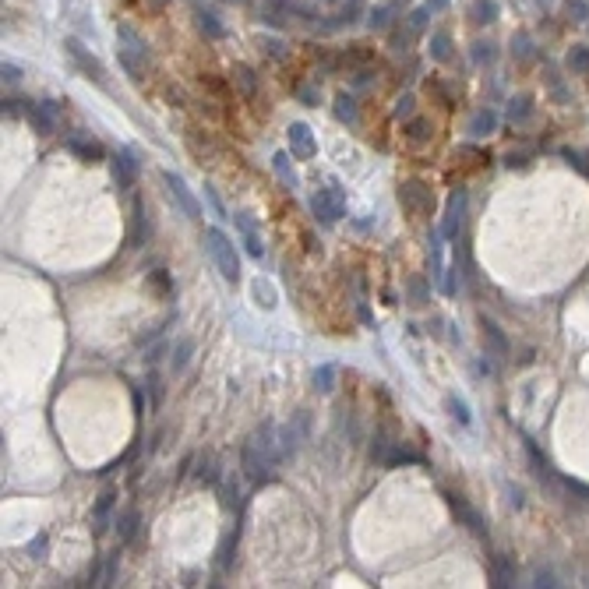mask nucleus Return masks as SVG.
<instances>
[{
  "label": "nucleus",
  "mask_w": 589,
  "mask_h": 589,
  "mask_svg": "<svg viewBox=\"0 0 589 589\" xmlns=\"http://www.w3.org/2000/svg\"><path fill=\"white\" fill-rule=\"evenodd\" d=\"M233 81L240 85V92H244V95H254V71H251V68H244V64H240V68H233Z\"/></svg>",
  "instance_id": "30"
},
{
  "label": "nucleus",
  "mask_w": 589,
  "mask_h": 589,
  "mask_svg": "<svg viewBox=\"0 0 589 589\" xmlns=\"http://www.w3.org/2000/svg\"><path fill=\"white\" fill-rule=\"evenodd\" d=\"M272 170H276V177L293 191V187H300V177H297V170H293V163H290V155L286 152H279L276 159H272Z\"/></svg>",
  "instance_id": "16"
},
{
  "label": "nucleus",
  "mask_w": 589,
  "mask_h": 589,
  "mask_svg": "<svg viewBox=\"0 0 589 589\" xmlns=\"http://www.w3.org/2000/svg\"><path fill=\"white\" fill-rule=\"evenodd\" d=\"M522 448H526V459H529V466H533V476H537L540 480V484H554V469H551V459L537 448V441H533V438H526L522 441Z\"/></svg>",
  "instance_id": "11"
},
{
  "label": "nucleus",
  "mask_w": 589,
  "mask_h": 589,
  "mask_svg": "<svg viewBox=\"0 0 589 589\" xmlns=\"http://www.w3.org/2000/svg\"><path fill=\"white\" fill-rule=\"evenodd\" d=\"M445 406H448L452 420H459L462 427H469V420H473V416H469V406H466V402H462L459 395H448V399H445Z\"/></svg>",
  "instance_id": "28"
},
{
  "label": "nucleus",
  "mask_w": 589,
  "mask_h": 589,
  "mask_svg": "<svg viewBox=\"0 0 589 589\" xmlns=\"http://www.w3.org/2000/svg\"><path fill=\"white\" fill-rule=\"evenodd\" d=\"M487 579H491V586H498V589L515 586V565H512L505 554H494L491 565H487Z\"/></svg>",
  "instance_id": "13"
},
{
  "label": "nucleus",
  "mask_w": 589,
  "mask_h": 589,
  "mask_svg": "<svg viewBox=\"0 0 589 589\" xmlns=\"http://www.w3.org/2000/svg\"><path fill=\"white\" fill-rule=\"evenodd\" d=\"M406 138H409L413 145L431 141V138H434V124L427 120V117H416V120H409V124H406Z\"/></svg>",
  "instance_id": "17"
},
{
  "label": "nucleus",
  "mask_w": 589,
  "mask_h": 589,
  "mask_svg": "<svg viewBox=\"0 0 589 589\" xmlns=\"http://www.w3.org/2000/svg\"><path fill=\"white\" fill-rule=\"evenodd\" d=\"M409 110H413V99H409V95H406V99H399L395 113H399V117H409Z\"/></svg>",
  "instance_id": "38"
},
{
  "label": "nucleus",
  "mask_w": 589,
  "mask_h": 589,
  "mask_svg": "<svg viewBox=\"0 0 589 589\" xmlns=\"http://www.w3.org/2000/svg\"><path fill=\"white\" fill-rule=\"evenodd\" d=\"M117 529H120V544H131V540H134V533H138V512H134V508L120 512Z\"/></svg>",
  "instance_id": "20"
},
{
  "label": "nucleus",
  "mask_w": 589,
  "mask_h": 589,
  "mask_svg": "<svg viewBox=\"0 0 589 589\" xmlns=\"http://www.w3.org/2000/svg\"><path fill=\"white\" fill-rule=\"evenodd\" d=\"M572 64H575L579 71H586V68H589V53H575V61H572Z\"/></svg>",
  "instance_id": "42"
},
{
  "label": "nucleus",
  "mask_w": 589,
  "mask_h": 589,
  "mask_svg": "<svg viewBox=\"0 0 589 589\" xmlns=\"http://www.w3.org/2000/svg\"><path fill=\"white\" fill-rule=\"evenodd\" d=\"M300 99H304L307 106H317V92H314V88H300Z\"/></svg>",
  "instance_id": "40"
},
{
  "label": "nucleus",
  "mask_w": 589,
  "mask_h": 589,
  "mask_svg": "<svg viewBox=\"0 0 589 589\" xmlns=\"http://www.w3.org/2000/svg\"><path fill=\"white\" fill-rule=\"evenodd\" d=\"M198 480H201V484H208V487H216L219 484V469H216V459H212V455H201L198 459Z\"/></svg>",
  "instance_id": "25"
},
{
  "label": "nucleus",
  "mask_w": 589,
  "mask_h": 589,
  "mask_svg": "<svg viewBox=\"0 0 589 589\" xmlns=\"http://www.w3.org/2000/svg\"><path fill=\"white\" fill-rule=\"evenodd\" d=\"M582 173H586V177H589V163H586V170H582Z\"/></svg>",
  "instance_id": "43"
},
{
  "label": "nucleus",
  "mask_w": 589,
  "mask_h": 589,
  "mask_svg": "<svg viewBox=\"0 0 589 589\" xmlns=\"http://www.w3.org/2000/svg\"><path fill=\"white\" fill-rule=\"evenodd\" d=\"M336 117H339L343 124H356V117H360V113H356V102H353L346 92L336 99Z\"/></svg>",
  "instance_id": "26"
},
{
  "label": "nucleus",
  "mask_w": 589,
  "mask_h": 589,
  "mask_svg": "<svg viewBox=\"0 0 589 589\" xmlns=\"http://www.w3.org/2000/svg\"><path fill=\"white\" fill-rule=\"evenodd\" d=\"M148 392H152V409H159V402H163V385H159L155 370H148Z\"/></svg>",
  "instance_id": "32"
},
{
  "label": "nucleus",
  "mask_w": 589,
  "mask_h": 589,
  "mask_svg": "<svg viewBox=\"0 0 589 589\" xmlns=\"http://www.w3.org/2000/svg\"><path fill=\"white\" fill-rule=\"evenodd\" d=\"M32 127L39 134H53L57 131V110H53V106H36L32 110Z\"/></svg>",
  "instance_id": "15"
},
{
  "label": "nucleus",
  "mask_w": 589,
  "mask_h": 589,
  "mask_svg": "<svg viewBox=\"0 0 589 589\" xmlns=\"http://www.w3.org/2000/svg\"><path fill=\"white\" fill-rule=\"evenodd\" d=\"M42 547H46V537H39V540H32V544H29V551H32V558H42V554H39Z\"/></svg>",
  "instance_id": "41"
},
{
  "label": "nucleus",
  "mask_w": 589,
  "mask_h": 589,
  "mask_svg": "<svg viewBox=\"0 0 589 589\" xmlns=\"http://www.w3.org/2000/svg\"><path fill=\"white\" fill-rule=\"evenodd\" d=\"M148 233H152V223H145V208H141V205H134V230H131V240H134V244H141Z\"/></svg>",
  "instance_id": "29"
},
{
  "label": "nucleus",
  "mask_w": 589,
  "mask_h": 589,
  "mask_svg": "<svg viewBox=\"0 0 589 589\" xmlns=\"http://www.w3.org/2000/svg\"><path fill=\"white\" fill-rule=\"evenodd\" d=\"M205 198H208V205H212V212H216L219 219H233V216H226V208H223V201H219V194L212 191V187H205Z\"/></svg>",
  "instance_id": "33"
},
{
  "label": "nucleus",
  "mask_w": 589,
  "mask_h": 589,
  "mask_svg": "<svg viewBox=\"0 0 589 589\" xmlns=\"http://www.w3.org/2000/svg\"><path fill=\"white\" fill-rule=\"evenodd\" d=\"M314 388L325 392V395L336 388V367H332V363H321V367L314 370Z\"/></svg>",
  "instance_id": "23"
},
{
  "label": "nucleus",
  "mask_w": 589,
  "mask_h": 589,
  "mask_svg": "<svg viewBox=\"0 0 589 589\" xmlns=\"http://www.w3.org/2000/svg\"><path fill=\"white\" fill-rule=\"evenodd\" d=\"M445 505L452 508V515L459 519V526H466L469 533H473V537H480V540H484L487 537V522H484V515H480L462 494H455V491H445Z\"/></svg>",
  "instance_id": "5"
},
{
  "label": "nucleus",
  "mask_w": 589,
  "mask_h": 589,
  "mask_svg": "<svg viewBox=\"0 0 589 589\" xmlns=\"http://www.w3.org/2000/svg\"><path fill=\"white\" fill-rule=\"evenodd\" d=\"M466 208H469V194L462 187H455L448 194V205H445V223H441V237H459L462 223H466Z\"/></svg>",
  "instance_id": "6"
},
{
  "label": "nucleus",
  "mask_w": 589,
  "mask_h": 589,
  "mask_svg": "<svg viewBox=\"0 0 589 589\" xmlns=\"http://www.w3.org/2000/svg\"><path fill=\"white\" fill-rule=\"evenodd\" d=\"M406 290H409V300H413V304H427V300H431V286H427L423 276H413V279L406 283Z\"/></svg>",
  "instance_id": "27"
},
{
  "label": "nucleus",
  "mask_w": 589,
  "mask_h": 589,
  "mask_svg": "<svg viewBox=\"0 0 589 589\" xmlns=\"http://www.w3.org/2000/svg\"><path fill=\"white\" fill-rule=\"evenodd\" d=\"M110 508H113V491H106V494L95 501V512H92V522H95L92 529H95V533L106 529V515H110Z\"/></svg>",
  "instance_id": "21"
},
{
  "label": "nucleus",
  "mask_w": 589,
  "mask_h": 589,
  "mask_svg": "<svg viewBox=\"0 0 589 589\" xmlns=\"http://www.w3.org/2000/svg\"><path fill=\"white\" fill-rule=\"evenodd\" d=\"M191 353H194V339H180L177 350H173V374H184V370H187Z\"/></svg>",
  "instance_id": "22"
},
{
  "label": "nucleus",
  "mask_w": 589,
  "mask_h": 589,
  "mask_svg": "<svg viewBox=\"0 0 589 589\" xmlns=\"http://www.w3.org/2000/svg\"><path fill=\"white\" fill-rule=\"evenodd\" d=\"M251 290H254V300H258L265 311H272V307H276V290H272V283H269V279H254V286H251Z\"/></svg>",
  "instance_id": "24"
},
{
  "label": "nucleus",
  "mask_w": 589,
  "mask_h": 589,
  "mask_svg": "<svg viewBox=\"0 0 589 589\" xmlns=\"http://www.w3.org/2000/svg\"><path fill=\"white\" fill-rule=\"evenodd\" d=\"M480 329H484V346H487V353H491V356H498V360L512 356V343H508V336L498 329V321L480 317Z\"/></svg>",
  "instance_id": "8"
},
{
  "label": "nucleus",
  "mask_w": 589,
  "mask_h": 589,
  "mask_svg": "<svg viewBox=\"0 0 589 589\" xmlns=\"http://www.w3.org/2000/svg\"><path fill=\"white\" fill-rule=\"evenodd\" d=\"M240 505V487H237V480H226V487H223V508H237Z\"/></svg>",
  "instance_id": "31"
},
{
  "label": "nucleus",
  "mask_w": 589,
  "mask_h": 589,
  "mask_svg": "<svg viewBox=\"0 0 589 589\" xmlns=\"http://www.w3.org/2000/svg\"><path fill=\"white\" fill-rule=\"evenodd\" d=\"M311 212L325 223V226H332V223H339L343 216H346V198H343V191L332 184V187H321V191H314V198H311Z\"/></svg>",
  "instance_id": "3"
},
{
  "label": "nucleus",
  "mask_w": 589,
  "mask_h": 589,
  "mask_svg": "<svg viewBox=\"0 0 589 589\" xmlns=\"http://www.w3.org/2000/svg\"><path fill=\"white\" fill-rule=\"evenodd\" d=\"M233 223H237V230H240V237H244V247H247V254H251L254 261H261V254H265V244H261V233H258V226H254V219H251V212H237V216H233Z\"/></svg>",
  "instance_id": "9"
},
{
  "label": "nucleus",
  "mask_w": 589,
  "mask_h": 589,
  "mask_svg": "<svg viewBox=\"0 0 589 589\" xmlns=\"http://www.w3.org/2000/svg\"><path fill=\"white\" fill-rule=\"evenodd\" d=\"M276 459L269 455V452H261L254 441H244V448H240V469H244V476L251 480V484H269V480L276 476Z\"/></svg>",
  "instance_id": "2"
},
{
  "label": "nucleus",
  "mask_w": 589,
  "mask_h": 589,
  "mask_svg": "<svg viewBox=\"0 0 589 589\" xmlns=\"http://www.w3.org/2000/svg\"><path fill=\"white\" fill-rule=\"evenodd\" d=\"M163 180H166V187H170V198L177 201V208L184 212V216H187V219H201V205H198V198L187 191L184 177H180V173H173V170H166V173H163Z\"/></svg>",
  "instance_id": "7"
},
{
  "label": "nucleus",
  "mask_w": 589,
  "mask_h": 589,
  "mask_svg": "<svg viewBox=\"0 0 589 589\" xmlns=\"http://www.w3.org/2000/svg\"><path fill=\"white\" fill-rule=\"evenodd\" d=\"M399 201H402L406 212H413V216H431V212H434V194H431V187H427L423 180H402Z\"/></svg>",
  "instance_id": "4"
},
{
  "label": "nucleus",
  "mask_w": 589,
  "mask_h": 589,
  "mask_svg": "<svg viewBox=\"0 0 589 589\" xmlns=\"http://www.w3.org/2000/svg\"><path fill=\"white\" fill-rule=\"evenodd\" d=\"M392 448H395V441H392V434H388V427H382V431H378V434H374V441H370V459H378V462H385Z\"/></svg>",
  "instance_id": "19"
},
{
  "label": "nucleus",
  "mask_w": 589,
  "mask_h": 589,
  "mask_svg": "<svg viewBox=\"0 0 589 589\" xmlns=\"http://www.w3.org/2000/svg\"><path fill=\"white\" fill-rule=\"evenodd\" d=\"M526 113H529V99H519V106L512 102V120H526Z\"/></svg>",
  "instance_id": "35"
},
{
  "label": "nucleus",
  "mask_w": 589,
  "mask_h": 589,
  "mask_svg": "<svg viewBox=\"0 0 589 589\" xmlns=\"http://www.w3.org/2000/svg\"><path fill=\"white\" fill-rule=\"evenodd\" d=\"M505 166H508V170H526V166H529V155H526V152H512V155L505 159Z\"/></svg>",
  "instance_id": "34"
},
{
  "label": "nucleus",
  "mask_w": 589,
  "mask_h": 589,
  "mask_svg": "<svg viewBox=\"0 0 589 589\" xmlns=\"http://www.w3.org/2000/svg\"><path fill=\"white\" fill-rule=\"evenodd\" d=\"M508 501H512L515 508H522V505H526V501H522V491H519V487H512V484H508Z\"/></svg>",
  "instance_id": "39"
},
{
  "label": "nucleus",
  "mask_w": 589,
  "mask_h": 589,
  "mask_svg": "<svg viewBox=\"0 0 589 589\" xmlns=\"http://www.w3.org/2000/svg\"><path fill=\"white\" fill-rule=\"evenodd\" d=\"M113 177H117L120 191H127V187L134 184V177H138V159H134L131 148H120V152L113 155Z\"/></svg>",
  "instance_id": "12"
},
{
  "label": "nucleus",
  "mask_w": 589,
  "mask_h": 589,
  "mask_svg": "<svg viewBox=\"0 0 589 589\" xmlns=\"http://www.w3.org/2000/svg\"><path fill=\"white\" fill-rule=\"evenodd\" d=\"M290 152L297 155V159H314L317 155V141H314V134H311V127L307 124H290Z\"/></svg>",
  "instance_id": "10"
},
{
  "label": "nucleus",
  "mask_w": 589,
  "mask_h": 589,
  "mask_svg": "<svg viewBox=\"0 0 589 589\" xmlns=\"http://www.w3.org/2000/svg\"><path fill=\"white\" fill-rule=\"evenodd\" d=\"M533 586H558V579H554V572H537V582H533Z\"/></svg>",
  "instance_id": "37"
},
{
  "label": "nucleus",
  "mask_w": 589,
  "mask_h": 589,
  "mask_svg": "<svg viewBox=\"0 0 589 589\" xmlns=\"http://www.w3.org/2000/svg\"><path fill=\"white\" fill-rule=\"evenodd\" d=\"M494 127H498V117L491 113V110H480L473 120H469V134L473 138H484V134H494Z\"/></svg>",
  "instance_id": "18"
},
{
  "label": "nucleus",
  "mask_w": 589,
  "mask_h": 589,
  "mask_svg": "<svg viewBox=\"0 0 589 589\" xmlns=\"http://www.w3.org/2000/svg\"><path fill=\"white\" fill-rule=\"evenodd\" d=\"M152 283H155L159 290H163V293H170V276H166L163 269H159V272H152Z\"/></svg>",
  "instance_id": "36"
},
{
  "label": "nucleus",
  "mask_w": 589,
  "mask_h": 589,
  "mask_svg": "<svg viewBox=\"0 0 589 589\" xmlns=\"http://www.w3.org/2000/svg\"><path fill=\"white\" fill-rule=\"evenodd\" d=\"M201 240H205L208 258L216 261L219 276H223L226 283H237V279H240V258H237V251H233V240H230L223 230H216V226H208Z\"/></svg>",
  "instance_id": "1"
},
{
  "label": "nucleus",
  "mask_w": 589,
  "mask_h": 589,
  "mask_svg": "<svg viewBox=\"0 0 589 589\" xmlns=\"http://www.w3.org/2000/svg\"><path fill=\"white\" fill-rule=\"evenodd\" d=\"M68 148L81 159V163H99V159H102V145H99L95 138H81V134H74V138L68 141Z\"/></svg>",
  "instance_id": "14"
}]
</instances>
